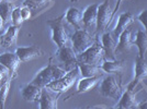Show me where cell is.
<instances>
[{
    "label": "cell",
    "mask_w": 147,
    "mask_h": 109,
    "mask_svg": "<svg viewBox=\"0 0 147 109\" xmlns=\"http://www.w3.org/2000/svg\"><path fill=\"white\" fill-rule=\"evenodd\" d=\"M12 80V78H8L3 81V83L1 85V88H0V109H5L7 97L9 95V91H10V83Z\"/></svg>",
    "instance_id": "484cf974"
},
{
    "label": "cell",
    "mask_w": 147,
    "mask_h": 109,
    "mask_svg": "<svg viewBox=\"0 0 147 109\" xmlns=\"http://www.w3.org/2000/svg\"><path fill=\"white\" fill-rule=\"evenodd\" d=\"M67 74V71L63 68L58 67L56 64H53L51 61L47 64V67H45L42 69L40 72L35 75V78L33 79V81L31 83L37 85L42 88H45L46 86L51 83H53L56 80L61 79L64 75Z\"/></svg>",
    "instance_id": "6da1fadb"
},
{
    "label": "cell",
    "mask_w": 147,
    "mask_h": 109,
    "mask_svg": "<svg viewBox=\"0 0 147 109\" xmlns=\"http://www.w3.org/2000/svg\"><path fill=\"white\" fill-rule=\"evenodd\" d=\"M57 57L61 63L64 64V69L69 72L73 69L77 68L78 66V54H76V51L71 47L65 46L63 48H58L57 50Z\"/></svg>",
    "instance_id": "ba28073f"
},
{
    "label": "cell",
    "mask_w": 147,
    "mask_h": 109,
    "mask_svg": "<svg viewBox=\"0 0 147 109\" xmlns=\"http://www.w3.org/2000/svg\"><path fill=\"white\" fill-rule=\"evenodd\" d=\"M133 44H135L138 48V56L140 58H144V56L147 51V34L144 31H137L136 38L133 41Z\"/></svg>",
    "instance_id": "cb8c5ba5"
},
{
    "label": "cell",
    "mask_w": 147,
    "mask_h": 109,
    "mask_svg": "<svg viewBox=\"0 0 147 109\" xmlns=\"http://www.w3.org/2000/svg\"><path fill=\"white\" fill-rule=\"evenodd\" d=\"M24 20L21 15V8H16L12 12V25L20 27V25L22 24Z\"/></svg>",
    "instance_id": "83f0119b"
},
{
    "label": "cell",
    "mask_w": 147,
    "mask_h": 109,
    "mask_svg": "<svg viewBox=\"0 0 147 109\" xmlns=\"http://www.w3.org/2000/svg\"><path fill=\"white\" fill-rule=\"evenodd\" d=\"M78 69L80 71V74L82 78H93V76H101V68L99 66H92V64H87L84 62H78Z\"/></svg>",
    "instance_id": "7402d4cb"
},
{
    "label": "cell",
    "mask_w": 147,
    "mask_h": 109,
    "mask_svg": "<svg viewBox=\"0 0 147 109\" xmlns=\"http://www.w3.org/2000/svg\"><path fill=\"white\" fill-rule=\"evenodd\" d=\"M102 71L107 73L121 72L123 69V61L120 60H104L101 64Z\"/></svg>",
    "instance_id": "d4e9b609"
},
{
    "label": "cell",
    "mask_w": 147,
    "mask_h": 109,
    "mask_svg": "<svg viewBox=\"0 0 147 109\" xmlns=\"http://www.w3.org/2000/svg\"><path fill=\"white\" fill-rule=\"evenodd\" d=\"M3 21H2V19L0 18V30H1V29H2V26H3Z\"/></svg>",
    "instance_id": "d6a6232c"
},
{
    "label": "cell",
    "mask_w": 147,
    "mask_h": 109,
    "mask_svg": "<svg viewBox=\"0 0 147 109\" xmlns=\"http://www.w3.org/2000/svg\"><path fill=\"white\" fill-rule=\"evenodd\" d=\"M64 19H65V14H61V17L52 19V20H47V22H46L47 25L51 27V31H52V39L58 48L65 47L68 39H69L67 31H66V26L64 23Z\"/></svg>",
    "instance_id": "7a4b0ae2"
},
{
    "label": "cell",
    "mask_w": 147,
    "mask_h": 109,
    "mask_svg": "<svg viewBox=\"0 0 147 109\" xmlns=\"http://www.w3.org/2000/svg\"><path fill=\"white\" fill-rule=\"evenodd\" d=\"M70 39L73 43V49L76 51L77 54L84 53L85 50H87L89 47H91L92 45L97 42V39L93 36H91L86 29L76 30L70 37Z\"/></svg>",
    "instance_id": "5b68a950"
},
{
    "label": "cell",
    "mask_w": 147,
    "mask_h": 109,
    "mask_svg": "<svg viewBox=\"0 0 147 109\" xmlns=\"http://www.w3.org/2000/svg\"><path fill=\"white\" fill-rule=\"evenodd\" d=\"M137 109H147V102H146V103L141 104V105H138Z\"/></svg>",
    "instance_id": "1f68e13d"
},
{
    "label": "cell",
    "mask_w": 147,
    "mask_h": 109,
    "mask_svg": "<svg viewBox=\"0 0 147 109\" xmlns=\"http://www.w3.org/2000/svg\"><path fill=\"white\" fill-rule=\"evenodd\" d=\"M103 58H104L103 47L97 41L91 47H89L84 53L78 54V62H84V63L92 64V66H99L100 62L103 60Z\"/></svg>",
    "instance_id": "52a82bcc"
},
{
    "label": "cell",
    "mask_w": 147,
    "mask_h": 109,
    "mask_svg": "<svg viewBox=\"0 0 147 109\" xmlns=\"http://www.w3.org/2000/svg\"><path fill=\"white\" fill-rule=\"evenodd\" d=\"M100 3H93L87 7L82 13V24L86 29H97V20H98V9Z\"/></svg>",
    "instance_id": "4fadbf2b"
},
{
    "label": "cell",
    "mask_w": 147,
    "mask_h": 109,
    "mask_svg": "<svg viewBox=\"0 0 147 109\" xmlns=\"http://www.w3.org/2000/svg\"><path fill=\"white\" fill-rule=\"evenodd\" d=\"M140 104L137 103L135 94L133 93V91L126 90L125 93H123L119 103H117V107H122L125 109H137Z\"/></svg>",
    "instance_id": "ffe728a7"
},
{
    "label": "cell",
    "mask_w": 147,
    "mask_h": 109,
    "mask_svg": "<svg viewBox=\"0 0 147 109\" xmlns=\"http://www.w3.org/2000/svg\"><path fill=\"white\" fill-rule=\"evenodd\" d=\"M0 63L8 68L12 79H16L18 76V70L21 64V60L16 53H5L0 54Z\"/></svg>",
    "instance_id": "30bf717a"
},
{
    "label": "cell",
    "mask_w": 147,
    "mask_h": 109,
    "mask_svg": "<svg viewBox=\"0 0 147 109\" xmlns=\"http://www.w3.org/2000/svg\"><path fill=\"white\" fill-rule=\"evenodd\" d=\"M121 2H122V0H117V3L114 10L111 9L109 0H105L99 6L98 20H97V32L98 33H102L108 29V26L110 25L111 21L115 14V11H117L121 6Z\"/></svg>",
    "instance_id": "3957f363"
},
{
    "label": "cell",
    "mask_w": 147,
    "mask_h": 109,
    "mask_svg": "<svg viewBox=\"0 0 147 109\" xmlns=\"http://www.w3.org/2000/svg\"><path fill=\"white\" fill-rule=\"evenodd\" d=\"M79 74H80V71H79V69H78V67L75 68L71 71L67 72V74L64 75L63 78L56 80L53 83L49 84L45 88H47V90L51 92L61 94L63 92L67 91L68 88H70V87L75 84V82L78 80Z\"/></svg>",
    "instance_id": "8992f818"
},
{
    "label": "cell",
    "mask_w": 147,
    "mask_h": 109,
    "mask_svg": "<svg viewBox=\"0 0 147 109\" xmlns=\"http://www.w3.org/2000/svg\"><path fill=\"white\" fill-rule=\"evenodd\" d=\"M99 93L104 97H109L114 100L119 102L122 96V87L114 75H108L105 76L99 86Z\"/></svg>",
    "instance_id": "277c9868"
},
{
    "label": "cell",
    "mask_w": 147,
    "mask_h": 109,
    "mask_svg": "<svg viewBox=\"0 0 147 109\" xmlns=\"http://www.w3.org/2000/svg\"><path fill=\"white\" fill-rule=\"evenodd\" d=\"M137 19H138V21L143 24V26L145 27V33L147 34V10L142 11L140 13V15L137 17Z\"/></svg>",
    "instance_id": "f546056e"
},
{
    "label": "cell",
    "mask_w": 147,
    "mask_h": 109,
    "mask_svg": "<svg viewBox=\"0 0 147 109\" xmlns=\"http://www.w3.org/2000/svg\"><path fill=\"white\" fill-rule=\"evenodd\" d=\"M101 76H93V78H82L78 82L77 85V92L76 94H81V93H86L93 88L96 85L100 82Z\"/></svg>",
    "instance_id": "603a6c76"
},
{
    "label": "cell",
    "mask_w": 147,
    "mask_h": 109,
    "mask_svg": "<svg viewBox=\"0 0 147 109\" xmlns=\"http://www.w3.org/2000/svg\"><path fill=\"white\" fill-rule=\"evenodd\" d=\"M94 109H105V108H103V107H98V108H94Z\"/></svg>",
    "instance_id": "836d02e7"
},
{
    "label": "cell",
    "mask_w": 147,
    "mask_h": 109,
    "mask_svg": "<svg viewBox=\"0 0 147 109\" xmlns=\"http://www.w3.org/2000/svg\"><path fill=\"white\" fill-rule=\"evenodd\" d=\"M51 0H24L23 6L29 7L32 11L35 10H40L49 3Z\"/></svg>",
    "instance_id": "4316f807"
},
{
    "label": "cell",
    "mask_w": 147,
    "mask_h": 109,
    "mask_svg": "<svg viewBox=\"0 0 147 109\" xmlns=\"http://www.w3.org/2000/svg\"><path fill=\"white\" fill-rule=\"evenodd\" d=\"M21 15H22L23 20H29L31 18V15H32V10L29 7L23 6L21 8Z\"/></svg>",
    "instance_id": "4dcf8cb0"
},
{
    "label": "cell",
    "mask_w": 147,
    "mask_h": 109,
    "mask_svg": "<svg viewBox=\"0 0 147 109\" xmlns=\"http://www.w3.org/2000/svg\"><path fill=\"white\" fill-rule=\"evenodd\" d=\"M71 1H73V2H76V1H77V0H71Z\"/></svg>",
    "instance_id": "8d00e7d4"
},
{
    "label": "cell",
    "mask_w": 147,
    "mask_h": 109,
    "mask_svg": "<svg viewBox=\"0 0 147 109\" xmlns=\"http://www.w3.org/2000/svg\"><path fill=\"white\" fill-rule=\"evenodd\" d=\"M42 91H43L42 87L33 84V83H30V84H26L21 88V96L26 102L38 103L41 95H42Z\"/></svg>",
    "instance_id": "9a60e30c"
},
{
    "label": "cell",
    "mask_w": 147,
    "mask_h": 109,
    "mask_svg": "<svg viewBox=\"0 0 147 109\" xmlns=\"http://www.w3.org/2000/svg\"><path fill=\"white\" fill-rule=\"evenodd\" d=\"M16 54L21 62H28L43 56V50L35 45L30 47H19L16 49Z\"/></svg>",
    "instance_id": "7c38bea8"
},
{
    "label": "cell",
    "mask_w": 147,
    "mask_h": 109,
    "mask_svg": "<svg viewBox=\"0 0 147 109\" xmlns=\"http://www.w3.org/2000/svg\"><path fill=\"white\" fill-rule=\"evenodd\" d=\"M59 93L54 95V92L49 91L47 88H43L42 95L38 100L40 109H57V99L59 97Z\"/></svg>",
    "instance_id": "e0dca14e"
},
{
    "label": "cell",
    "mask_w": 147,
    "mask_h": 109,
    "mask_svg": "<svg viewBox=\"0 0 147 109\" xmlns=\"http://www.w3.org/2000/svg\"><path fill=\"white\" fill-rule=\"evenodd\" d=\"M65 19L69 24H71L76 30H82V12L77 8H69L65 14Z\"/></svg>",
    "instance_id": "d6986e66"
},
{
    "label": "cell",
    "mask_w": 147,
    "mask_h": 109,
    "mask_svg": "<svg viewBox=\"0 0 147 109\" xmlns=\"http://www.w3.org/2000/svg\"><path fill=\"white\" fill-rule=\"evenodd\" d=\"M16 9L14 7V2L11 1H6L2 0L0 2V18L2 19L3 24L7 25L10 22L12 23V12Z\"/></svg>",
    "instance_id": "44dd1931"
},
{
    "label": "cell",
    "mask_w": 147,
    "mask_h": 109,
    "mask_svg": "<svg viewBox=\"0 0 147 109\" xmlns=\"http://www.w3.org/2000/svg\"><path fill=\"white\" fill-rule=\"evenodd\" d=\"M132 44H133V41H132V30L131 29H126L121 34L120 38H119V43H117L115 54H125V53H129Z\"/></svg>",
    "instance_id": "ac0fdd59"
},
{
    "label": "cell",
    "mask_w": 147,
    "mask_h": 109,
    "mask_svg": "<svg viewBox=\"0 0 147 109\" xmlns=\"http://www.w3.org/2000/svg\"><path fill=\"white\" fill-rule=\"evenodd\" d=\"M144 79H147V61L145 58L136 57L135 59V76L134 80L127 86V90L133 91L134 87Z\"/></svg>",
    "instance_id": "8fae6325"
},
{
    "label": "cell",
    "mask_w": 147,
    "mask_h": 109,
    "mask_svg": "<svg viewBox=\"0 0 147 109\" xmlns=\"http://www.w3.org/2000/svg\"><path fill=\"white\" fill-rule=\"evenodd\" d=\"M7 80V79H6ZM2 83H3V81H2V82H0V88H1V85H2Z\"/></svg>",
    "instance_id": "d590c367"
},
{
    "label": "cell",
    "mask_w": 147,
    "mask_h": 109,
    "mask_svg": "<svg viewBox=\"0 0 147 109\" xmlns=\"http://www.w3.org/2000/svg\"><path fill=\"white\" fill-rule=\"evenodd\" d=\"M133 22H134V15H133V13L125 12V13L120 14L117 26L114 27V30L112 31L113 36L119 41V38H120V36H121V34H122L126 29H129V26L132 24Z\"/></svg>",
    "instance_id": "2e32d148"
},
{
    "label": "cell",
    "mask_w": 147,
    "mask_h": 109,
    "mask_svg": "<svg viewBox=\"0 0 147 109\" xmlns=\"http://www.w3.org/2000/svg\"><path fill=\"white\" fill-rule=\"evenodd\" d=\"M114 109H125V108H122V107H117V108H114Z\"/></svg>",
    "instance_id": "e575fe53"
},
{
    "label": "cell",
    "mask_w": 147,
    "mask_h": 109,
    "mask_svg": "<svg viewBox=\"0 0 147 109\" xmlns=\"http://www.w3.org/2000/svg\"><path fill=\"white\" fill-rule=\"evenodd\" d=\"M8 78H11L10 75V71L8 70V68H6L3 64L0 63V82L5 81Z\"/></svg>",
    "instance_id": "f1b7e54d"
},
{
    "label": "cell",
    "mask_w": 147,
    "mask_h": 109,
    "mask_svg": "<svg viewBox=\"0 0 147 109\" xmlns=\"http://www.w3.org/2000/svg\"><path fill=\"white\" fill-rule=\"evenodd\" d=\"M19 32H20V27L14 26L12 24L9 25L5 34L0 36V46L6 49L13 47L18 41Z\"/></svg>",
    "instance_id": "5bb4252c"
},
{
    "label": "cell",
    "mask_w": 147,
    "mask_h": 109,
    "mask_svg": "<svg viewBox=\"0 0 147 109\" xmlns=\"http://www.w3.org/2000/svg\"><path fill=\"white\" fill-rule=\"evenodd\" d=\"M117 43H119V41L113 36L112 32H107V33L102 34L101 45H102L104 50V57L109 58V60H117L115 50H117Z\"/></svg>",
    "instance_id": "9c48e42d"
}]
</instances>
